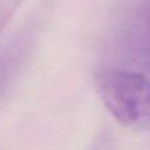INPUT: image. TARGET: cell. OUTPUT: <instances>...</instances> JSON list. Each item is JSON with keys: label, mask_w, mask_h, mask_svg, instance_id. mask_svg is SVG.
<instances>
[{"label": "cell", "mask_w": 150, "mask_h": 150, "mask_svg": "<svg viewBox=\"0 0 150 150\" xmlns=\"http://www.w3.org/2000/svg\"><path fill=\"white\" fill-rule=\"evenodd\" d=\"M24 0H0V33L13 17Z\"/></svg>", "instance_id": "obj_3"}, {"label": "cell", "mask_w": 150, "mask_h": 150, "mask_svg": "<svg viewBox=\"0 0 150 150\" xmlns=\"http://www.w3.org/2000/svg\"><path fill=\"white\" fill-rule=\"evenodd\" d=\"M95 86L109 113L122 125H150V80L141 71L107 69L95 76Z\"/></svg>", "instance_id": "obj_1"}, {"label": "cell", "mask_w": 150, "mask_h": 150, "mask_svg": "<svg viewBox=\"0 0 150 150\" xmlns=\"http://www.w3.org/2000/svg\"><path fill=\"white\" fill-rule=\"evenodd\" d=\"M120 55L136 71L150 74V0H127L116 24Z\"/></svg>", "instance_id": "obj_2"}]
</instances>
